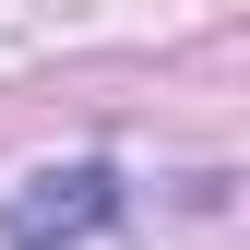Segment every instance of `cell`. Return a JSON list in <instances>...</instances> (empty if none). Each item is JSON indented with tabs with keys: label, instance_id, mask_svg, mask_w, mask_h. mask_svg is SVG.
Here are the masks:
<instances>
[{
	"label": "cell",
	"instance_id": "1",
	"mask_svg": "<svg viewBox=\"0 0 250 250\" xmlns=\"http://www.w3.org/2000/svg\"><path fill=\"white\" fill-rule=\"evenodd\" d=\"M96 227H119V167H96V155L36 167L12 203H0V250H83Z\"/></svg>",
	"mask_w": 250,
	"mask_h": 250
}]
</instances>
